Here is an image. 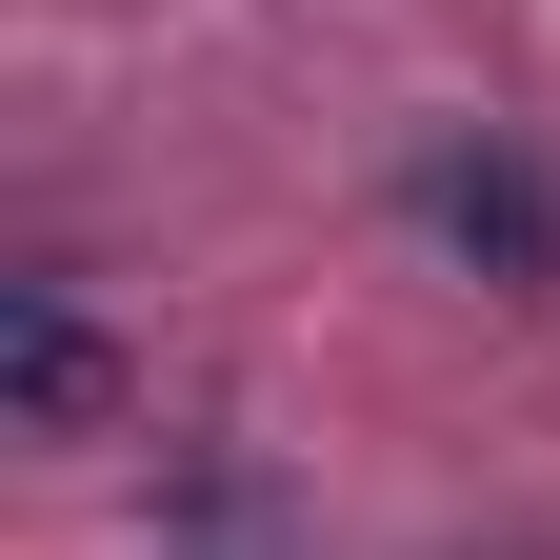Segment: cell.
Segmentation results:
<instances>
[{"label":"cell","instance_id":"obj_1","mask_svg":"<svg viewBox=\"0 0 560 560\" xmlns=\"http://www.w3.org/2000/svg\"><path fill=\"white\" fill-rule=\"evenodd\" d=\"M420 221H441V260H480V280H501V301H540V280H560V180L521 161V140H420Z\"/></svg>","mask_w":560,"mask_h":560},{"label":"cell","instance_id":"obj_2","mask_svg":"<svg viewBox=\"0 0 560 560\" xmlns=\"http://www.w3.org/2000/svg\"><path fill=\"white\" fill-rule=\"evenodd\" d=\"M21 400H40V420L101 400V340H81V301H60V280H21Z\"/></svg>","mask_w":560,"mask_h":560}]
</instances>
